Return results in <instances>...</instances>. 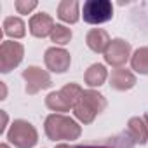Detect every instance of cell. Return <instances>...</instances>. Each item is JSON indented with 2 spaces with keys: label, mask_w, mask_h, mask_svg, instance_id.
Returning a JSON list of instances; mask_svg holds the SVG:
<instances>
[{
  "label": "cell",
  "mask_w": 148,
  "mask_h": 148,
  "mask_svg": "<svg viewBox=\"0 0 148 148\" xmlns=\"http://www.w3.org/2000/svg\"><path fill=\"white\" fill-rule=\"evenodd\" d=\"M80 7L77 0H63L58 5V18L68 25H73L80 19Z\"/></svg>",
  "instance_id": "15"
},
{
  "label": "cell",
  "mask_w": 148,
  "mask_h": 148,
  "mask_svg": "<svg viewBox=\"0 0 148 148\" xmlns=\"http://www.w3.org/2000/svg\"><path fill=\"white\" fill-rule=\"evenodd\" d=\"M110 87L115 91H129L136 86V75L127 68H115L112 70V75L108 77Z\"/></svg>",
  "instance_id": "11"
},
{
  "label": "cell",
  "mask_w": 148,
  "mask_h": 148,
  "mask_svg": "<svg viewBox=\"0 0 148 148\" xmlns=\"http://www.w3.org/2000/svg\"><path fill=\"white\" fill-rule=\"evenodd\" d=\"M51 40L56 45H66L71 40V30L64 25H56L52 33H51Z\"/></svg>",
  "instance_id": "19"
},
{
  "label": "cell",
  "mask_w": 148,
  "mask_h": 148,
  "mask_svg": "<svg viewBox=\"0 0 148 148\" xmlns=\"http://www.w3.org/2000/svg\"><path fill=\"white\" fill-rule=\"evenodd\" d=\"M129 138L134 141V145H145L148 141V125L145 119L141 117H132L127 122V131Z\"/></svg>",
  "instance_id": "14"
},
{
  "label": "cell",
  "mask_w": 148,
  "mask_h": 148,
  "mask_svg": "<svg viewBox=\"0 0 148 148\" xmlns=\"http://www.w3.org/2000/svg\"><path fill=\"white\" fill-rule=\"evenodd\" d=\"M84 89L75 84V82H68L66 86H63L59 91H54L51 94H47L45 98V106L56 113H63V112H70L73 110V106L77 105V101L80 99Z\"/></svg>",
  "instance_id": "3"
},
{
  "label": "cell",
  "mask_w": 148,
  "mask_h": 148,
  "mask_svg": "<svg viewBox=\"0 0 148 148\" xmlns=\"http://www.w3.org/2000/svg\"><path fill=\"white\" fill-rule=\"evenodd\" d=\"M108 79V70L105 64L101 63H94L91 64L87 70H86V75H84V80L86 84L92 89V87H101Z\"/></svg>",
  "instance_id": "16"
},
{
  "label": "cell",
  "mask_w": 148,
  "mask_h": 148,
  "mask_svg": "<svg viewBox=\"0 0 148 148\" xmlns=\"http://www.w3.org/2000/svg\"><path fill=\"white\" fill-rule=\"evenodd\" d=\"M56 148H77V146H73V145H66V143H59V145H56Z\"/></svg>",
  "instance_id": "23"
},
{
  "label": "cell",
  "mask_w": 148,
  "mask_h": 148,
  "mask_svg": "<svg viewBox=\"0 0 148 148\" xmlns=\"http://www.w3.org/2000/svg\"><path fill=\"white\" fill-rule=\"evenodd\" d=\"M82 18L89 25H103L113 18V4L110 0H87L82 7Z\"/></svg>",
  "instance_id": "5"
},
{
  "label": "cell",
  "mask_w": 148,
  "mask_h": 148,
  "mask_svg": "<svg viewBox=\"0 0 148 148\" xmlns=\"http://www.w3.org/2000/svg\"><path fill=\"white\" fill-rule=\"evenodd\" d=\"M0 87H2V99H5V96H7V89H5V84H4V82H0Z\"/></svg>",
  "instance_id": "22"
},
{
  "label": "cell",
  "mask_w": 148,
  "mask_h": 148,
  "mask_svg": "<svg viewBox=\"0 0 148 148\" xmlns=\"http://www.w3.org/2000/svg\"><path fill=\"white\" fill-rule=\"evenodd\" d=\"M44 63L47 66L49 71L52 73H64L68 68H70V63H71V56L66 49L63 47H49L44 54Z\"/></svg>",
  "instance_id": "9"
},
{
  "label": "cell",
  "mask_w": 148,
  "mask_h": 148,
  "mask_svg": "<svg viewBox=\"0 0 148 148\" xmlns=\"http://www.w3.org/2000/svg\"><path fill=\"white\" fill-rule=\"evenodd\" d=\"M106 98L94 91V89H86L80 96V99L77 101V105L73 106V115L77 120H80L82 124H91L94 122L96 115H99L105 108H106Z\"/></svg>",
  "instance_id": "2"
},
{
  "label": "cell",
  "mask_w": 148,
  "mask_h": 148,
  "mask_svg": "<svg viewBox=\"0 0 148 148\" xmlns=\"http://www.w3.org/2000/svg\"><path fill=\"white\" fill-rule=\"evenodd\" d=\"M0 148H11V146H9L7 143H2V145H0Z\"/></svg>",
  "instance_id": "24"
},
{
  "label": "cell",
  "mask_w": 148,
  "mask_h": 148,
  "mask_svg": "<svg viewBox=\"0 0 148 148\" xmlns=\"http://www.w3.org/2000/svg\"><path fill=\"white\" fill-rule=\"evenodd\" d=\"M110 42H112V40H110V35H108V32L103 30V28H92V30H89L87 35H86V44H87V47H89L92 52H96V54H105V51L108 49Z\"/></svg>",
  "instance_id": "12"
},
{
  "label": "cell",
  "mask_w": 148,
  "mask_h": 148,
  "mask_svg": "<svg viewBox=\"0 0 148 148\" xmlns=\"http://www.w3.org/2000/svg\"><path fill=\"white\" fill-rule=\"evenodd\" d=\"M37 2L35 0H16L14 2V7L18 11V14H30L32 11L37 9Z\"/></svg>",
  "instance_id": "20"
},
{
  "label": "cell",
  "mask_w": 148,
  "mask_h": 148,
  "mask_svg": "<svg viewBox=\"0 0 148 148\" xmlns=\"http://www.w3.org/2000/svg\"><path fill=\"white\" fill-rule=\"evenodd\" d=\"M23 79L26 84V92L30 96H33L44 89H49L52 86L51 75L38 66H28L26 70H23Z\"/></svg>",
  "instance_id": "8"
},
{
  "label": "cell",
  "mask_w": 148,
  "mask_h": 148,
  "mask_svg": "<svg viewBox=\"0 0 148 148\" xmlns=\"http://www.w3.org/2000/svg\"><path fill=\"white\" fill-rule=\"evenodd\" d=\"M143 119H145V122H146V125H148V112L145 113V117H143Z\"/></svg>",
  "instance_id": "25"
},
{
  "label": "cell",
  "mask_w": 148,
  "mask_h": 148,
  "mask_svg": "<svg viewBox=\"0 0 148 148\" xmlns=\"http://www.w3.org/2000/svg\"><path fill=\"white\" fill-rule=\"evenodd\" d=\"M4 35L11 37V38H23L26 35V25L21 18L18 16H9L4 19Z\"/></svg>",
  "instance_id": "17"
},
{
  "label": "cell",
  "mask_w": 148,
  "mask_h": 148,
  "mask_svg": "<svg viewBox=\"0 0 148 148\" xmlns=\"http://www.w3.org/2000/svg\"><path fill=\"white\" fill-rule=\"evenodd\" d=\"M77 148H134V141L129 138L127 132H120L117 136L106 138L98 143H89V145H77Z\"/></svg>",
  "instance_id": "13"
},
{
  "label": "cell",
  "mask_w": 148,
  "mask_h": 148,
  "mask_svg": "<svg viewBox=\"0 0 148 148\" xmlns=\"http://www.w3.org/2000/svg\"><path fill=\"white\" fill-rule=\"evenodd\" d=\"M2 119H4V125L0 127V132L4 134V132H5V125H7V120H9V119H7V113H5V112H2Z\"/></svg>",
  "instance_id": "21"
},
{
  "label": "cell",
  "mask_w": 148,
  "mask_h": 148,
  "mask_svg": "<svg viewBox=\"0 0 148 148\" xmlns=\"http://www.w3.org/2000/svg\"><path fill=\"white\" fill-rule=\"evenodd\" d=\"M5 136H7L9 143L14 145L16 148H33L38 141V132L33 127V124H30L28 120H23V119L14 120Z\"/></svg>",
  "instance_id": "4"
},
{
  "label": "cell",
  "mask_w": 148,
  "mask_h": 148,
  "mask_svg": "<svg viewBox=\"0 0 148 148\" xmlns=\"http://www.w3.org/2000/svg\"><path fill=\"white\" fill-rule=\"evenodd\" d=\"M131 68L139 75H148V47H138L132 52Z\"/></svg>",
  "instance_id": "18"
},
{
  "label": "cell",
  "mask_w": 148,
  "mask_h": 148,
  "mask_svg": "<svg viewBox=\"0 0 148 148\" xmlns=\"http://www.w3.org/2000/svg\"><path fill=\"white\" fill-rule=\"evenodd\" d=\"M131 56H132L131 54V44L124 38H113L103 54L105 63L113 66V68H122L131 59Z\"/></svg>",
  "instance_id": "7"
},
{
  "label": "cell",
  "mask_w": 148,
  "mask_h": 148,
  "mask_svg": "<svg viewBox=\"0 0 148 148\" xmlns=\"http://www.w3.org/2000/svg\"><path fill=\"white\" fill-rule=\"evenodd\" d=\"M44 131L51 141H73L79 139L82 134V127L79 125V122L63 113L47 115L44 122Z\"/></svg>",
  "instance_id": "1"
},
{
  "label": "cell",
  "mask_w": 148,
  "mask_h": 148,
  "mask_svg": "<svg viewBox=\"0 0 148 148\" xmlns=\"http://www.w3.org/2000/svg\"><path fill=\"white\" fill-rule=\"evenodd\" d=\"M25 58V47L14 40H4L0 45V71L9 73L21 64Z\"/></svg>",
  "instance_id": "6"
},
{
  "label": "cell",
  "mask_w": 148,
  "mask_h": 148,
  "mask_svg": "<svg viewBox=\"0 0 148 148\" xmlns=\"http://www.w3.org/2000/svg\"><path fill=\"white\" fill-rule=\"evenodd\" d=\"M56 23L52 19L51 14L47 12H37L30 18V23H28V28H30V33L37 38H45V37H51L52 30H54Z\"/></svg>",
  "instance_id": "10"
}]
</instances>
